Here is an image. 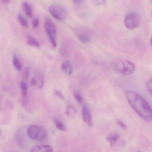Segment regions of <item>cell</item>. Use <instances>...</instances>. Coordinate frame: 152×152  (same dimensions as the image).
<instances>
[{
	"mask_svg": "<svg viewBox=\"0 0 152 152\" xmlns=\"http://www.w3.org/2000/svg\"><path fill=\"white\" fill-rule=\"evenodd\" d=\"M146 87L149 93L152 94V80H148L146 84Z\"/></svg>",
	"mask_w": 152,
	"mask_h": 152,
	"instance_id": "cell-22",
	"label": "cell"
},
{
	"mask_svg": "<svg viewBox=\"0 0 152 152\" xmlns=\"http://www.w3.org/2000/svg\"><path fill=\"white\" fill-rule=\"evenodd\" d=\"M49 10L53 17L60 21L65 20L67 16V10L60 5H51L49 8Z\"/></svg>",
	"mask_w": 152,
	"mask_h": 152,
	"instance_id": "cell-7",
	"label": "cell"
},
{
	"mask_svg": "<svg viewBox=\"0 0 152 152\" xmlns=\"http://www.w3.org/2000/svg\"><path fill=\"white\" fill-rule=\"evenodd\" d=\"M27 44L30 46L36 47V48L39 47L40 44L39 42L35 38L30 36V35L27 36Z\"/></svg>",
	"mask_w": 152,
	"mask_h": 152,
	"instance_id": "cell-15",
	"label": "cell"
},
{
	"mask_svg": "<svg viewBox=\"0 0 152 152\" xmlns=\"http://www.w3.org/2000/svg\"><path fill=\"white\" fill-rule=\"evenodd\" d=\"M117 124L119 125V126H121L123 129H126V126L125 125V124L122 121H117Z\"/></svg>",
	"mask_w": 152,
	"mask_h": 152,
	"instance_id": "cell-27",
	"label": "cell"
},
{
	"mask_svg": "<svg viewBox=\"0 0 152 152\" xmlns=\"http://www.w3.org/2000/svg\"><path fill=\"white\" fill-rule=\"evenodd\" d=\"M125 96L130 105L141 118L148 121H151L152 112L151 107L143 97L130 91H126Z\"/></svg>",
	"mask_w": 152,
	"mask_h": 152,
	"instance_id": "cell-1",
	"label": "cell"
},
{
	"mask_svg": "<svg viewBox=\"0 0 152 152\" xmlns=\"http://www.w3.org/2000/svg\"><path fill=\"white\" fill-rule=\"evenodd\" d=\"M74 96L75 98L76 99V101L80 104H81L83 102V98L82 97L81 95H80V93L78 92L77 91H74L73 93Z\"/></svg>",
	"mask_w": 152,
	"mask_h": 152,
	"instance_id": "cell-20",
	"label": "cell"
},
{
	"mask_svg": "<svg viewBox=\"0 0 152 152\" xmlns=\"http://www.w3.org/2000/svg\"><path fill=\"white\" fill-rule=\"evenodd\" d=\"M18 18L19 23H20L21 25L24 26V27H27V26H28V23H27L26 19H25V18L23 16L21 15H19Z\"/></svg>",
	"mask_w": 152,
	"mask_h": 152,
	"instance_id": "cell-21",
	"label": "cell"
},
{
	"mask_svg": "<svg viewBox=\"0 0 152 152\" xmlns=\"http://www.w3.org/2000/svg\"><path fill=\"white\" fill-rule=\"evenodd\" d=\"M116 72L124 75H128L134 72L135 66L132 62L126 60L117 61L114 66Z\"/></svg>",
	"mask_w": 152,
	"mask_h": 152,
	"instance_id": "cell-3",
	"label": "cell"
},
{
	"mask_svg": "<svg viewBox=\"0 0 152 152\" xmlns=\"http://www.w3.org/2000/svg\"><path fill=\"white\" fill-rule=\"evenodd\" d=\"M23 8L27 17L29 18L32 17L33 13L31 7L28 3L24 2L23 4Z\"/></svg>",
	"mask_w": 152,
	"mask_h": 152,
	"instance_id": "cell-13",
	"label": "cell"
},
{
	"mask_svg": "<svg viewBox=\"0 0 152 152\" xmlns=\"http://www.w3.org/2000/svg\"><path fill=\"white\" fill-rule=\"evenodd\" d=\"M45 28L52 46L54 48H56V28L55 24L48 18H46L45 20Z\"/></svg>",
	"mask_w": 152,
	"mask_h": 152,
	"instance_id": "cell-4",
	"label": "cell"
},
{
	"mask_svg": "<svg viewBox=\"0 0 152 152\" xmlns=\"http://www.w3.org/2000/svg\"><path fill=\"white\" fill-rule=\"evenodd\" d=\"M75 108L72 106H68L66 110V114L68 116H73L76 113Z\"/></svg>",
	"mask_w": 152,
	"mask_h": 152,
	"instance_id": "cell-18",
	"label": "cell"
},
{
	"mask_svg": "<svg viewBox=\"0 0 152 152\" xmlns=\"http://www.w3.org/2000/svg\"><path fill=\"white\" fill-rule=\"evenodd\" d=\"M124 25L130 30L136 29L141 24V17L139 14L135 12L129 13L124 18Z\"/></svg>",
	"mask_w": 152,
	"mask_h": 152,
	"instance_id": "cell-5",
	"label": "cell"
},
{
	"mask_svg": "<svg viewBox=\"0 0 152 152\" xmlns=\"http://www.w3.org/2000/svg\"><path fill=\"white\" fill-rule=\"evenodd\" d=\"M15 140L18 145L24 148L26 145V137L23 129H19L15 134Z\"/></svg>",
	"mask_w": 152,
	"mask_h": 152,
	"instance_id": "cell-9",
	"label": "cell"
},
{
	"mask_svg": "<svg viewBox=\"0 0 152 152\" xmlns=\"http://www.w3.org/2000/svg\"><path fill=\"white\" fill-rule=\"evenodd\" d=\"M53 120H54L55 125H56V127L58 129L60 130L63 131L65 130V126L62 122H61L59 120L56 119V118H54Z\"/></svg>",
	"mask_w": 152,
	"mask_h": 152,
	"instance_id": "cell-17",
	"label": "cell"
},
{
	"mask_svg": "<svg viewBox=\"0 0 152 152\" xmlns=\"http://www.w3.org/2000/svg\"><path fill=\"white\" fill-rule=\"evenodd\" d=\"M1 1L5 4H9L10 2V0H1Z\"/></svg>",
	"mask_w": 152,
	"mask_h": 152,
	"instance_id": "cell-28",
	"label": "cell"
},
{
	"mask_svg": "<svg viewBox=\"0 0 152 152\" xmlns=\"http://www.w3.org/2000/svg\"><path fill=\"white\" fill-rule=\"evenodd\" d=\"M82 116L84 121L89 126H91L92 124L91 114L89 110L86 106H84L83 108Z\"/></svg>",
	"mask_w": 152,
	"mask_h": 152,
	"instance_id": "cell-10",
	"label": "cell"
},
{
	"mask_svg": "<svg viewBox=\"0 0 152 152\" xmlns=\"http://www.w3.org/2000/svg\"><path fill=\"white\" fill-rule=\"evenodd\" d=\"M61 70L66 75H71L73 72L72 63L69 60L65 61L61 65Z\"/></svg>",
	"mask_w": 152,
	"mask_h": 152,
	"instance_id": "cell-11",
	"label": "cell"
},
{
	"mask_svg": "<svg viewBox=\"0 0 152 152\" xmlns=\"http://www.w3.org/2000/svg\"><path fill=\"white\" fill-rule=\"evenodd\" d=\"M43 84L44 77L41 73H36L31 80V86L34 89H40L43 87Z\"/></svg>",
	"mask_w": 152,
	"mask_h": 152,
	"instance_id": "cell-8",
	"label": "cell"
},
{
	"mask_svg": "<svg viewBox=\"0 0 152 152\" xmlns=\"http://www.w3.org/2000/svg\"><path fill=\"white\" fill-rule=\"evenodd\" d=\"M75 33L79 40L83 44L89 43L92 40L93 33L87 27H78L75 30Z\"/></svg>",
	"mask_w": 152,
	"mask_h": 152,
	"instance_id": "cell-6",
	"label": "cell"
},
{
	"mask_svg": "<svg viewBox=\"0 0 152 152\" xmlns=\"http://www.w3.org/2000/svg\"><path fill=\"white\" fill-rule=\"evenodd\" d=\"M75 3H80L83 1V0H72Z\"/></svg>",
	"mask_w": 152,
	"mask_h": 152,
	"instance_id": "cell-29",
	"label": "cell"
},
{
	"mask_svg": "<svg viewBox=\"0 0 152 152\" xmlns=\"http://www.w3.org/2000/svg\"><path fill=\"white\" fill-rule=\"evenodd\" d=\"M13 64L18 71H20L22 70V64L16 55H14V58H13Z\"/></svg>",
	"mask_w": 152,
	"mask_h": 152,
	"instance_id": "cell-16",
	"label": "cell"
},
{
	"mask_svg": "<svg viewBox=\"0 0 152 152\" xmlns=\"http://www.w3.org/2000/svg\"><path fill=\"white\" fill-rule=\"evenodd\" d=\"M119 138V135L117 134H112L108 136L107 137V140L109 142V144L111 145V146L113 147L115 145Z\"/></svg>",
	"mask_w": 152,
	"mask_h": 152,
	"instance_id": "cell-14",
	"label": "cell"
},
{
	"mask_svg": "<svg viewBox=\"0 0 152 152\" xmlns=\"http://www.w3.org/2000/svg\"><path fill=\"white\" fill-rule=\"evenodd\" d=\"M22 94L24 97H26L27 95V86L26 83L24 82H21L20 84Z\"/></svg>",
	"mask_w": 152,
	"mask_h": 152,
	"instance_id": "cell-19",
	"label": "cell"
},
{
	"mask_svg": "<svg viewBox=\"0 0 152 152\" xmlns=\"http://www.w3.org/2000/svg\"><path fill=\"white\" fill-rule=\"evenodd\" d=\"M55 94H56V96H57L58 97V98L61 99L62 100H64V99H65L64 95L62 94V92H60V91H56V92H55Z\"/></svg>",
	"mask_w": 152,
	"mask_h": 152,
	"instance_id": "cell-24",
	"label": "cell"
},
{
	"mask_svg": "<svg viewBox=\"0 0 152 152\" xmlns=\"http://www.w3.org/2000/svg\"><path fill=\"white\" fill-rule=\"evenodd\" d=\"M52 151H53V148L52 147L48 145H44L36 146L31 150V152H52Z\"/></svg>",
	"mask_w": 152,
	"mask_h": 152,
	"instance_id": "cell-12",
	"label": "cell"
},
{
	"mask_svg": "<svg viewBox=\"0 0 152 152\" xmlns=\"http://www.w3.org/2000/svg\"><path fill=\"white\" fill-rule=\"evenodd\" d=\"M96 1L98 6H103L105 4V0H96Z\"/></svg>",
	"mask_w": 152,
	"mask_h": 152,
	"instance_id": "cell-25",
	"label": "cell"
},
{
	"mask_svg": "<svg viewBox=\"0 0 152 152\" xmlns=\"http://www.w3.org/2000/svg\"><path fill=\"white\" fill-rule=\"evenodd\" d=\"M39 25V21L37 18H35V19H33L32 21V25L33 27V28H36Z\"/></svg>",
	"mask_w": 152,
	"mask_h": 152,
	"instance_id": "cell-23",
	"label": "cell"
},
{
	"mask_svg": "<svg viewBox=\"0 0 152 152\" xmlns=\"http://www.w3.org/2000/svg\"><path fill=\"white\" fill-rule=\"evenodd\" d=\"M29 75H30V70L28 67H26L25 70V78L26 79H27L29 77Z\"/></svg>",
	"mask_w": 152,
	"mask_h": 152,
	"instance_id": "cell-26",
	"label": "cell"
},
{
	"mask_svg": "<svg viewBox=\"0 0 152 152\" xmlns=\"http://www.w3.org/2000/svg\"><path fill=\"white\" fill-rule=\"evenodd\" d=\"M27 133L30 138L35 141H44L48 137V133L46 130L38 125H31L28 127Z\"/></svg>",
	"mask_w": 152,
	"mask_h": 152,
	"instance_id": "cell-2",
	"label": "cell"
}]
</instances>
